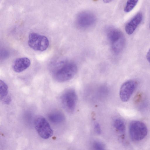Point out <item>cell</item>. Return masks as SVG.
Returning <instances> with one entry per match:
<instances>
[{
    "label": "cell",
    "instance_id": "5b68a950",
    "mask_svg": "<svg viewBox=\"0 0 150 150\" xmlns=\"http://www.w3.org/2000/svg\"><path fill=\"white\" fill-rule=\"evenodd\" d=\"M34 125L39 135L42 138L47 139L53 134V131L46 119L42 116H38L34 121Z\"/></svg>",
    "mask_w": 150,
    "mask_h": 150
},
{
    "label": "cell",
    "instance_id": "ac0fdd59",
    "mask_svg": "<svg viewBox=\"0 0 150 150\" xmlns=\"http://www.w3.org/2000/svg\"><path fill=\"white\" fill-rule=\"evenodd\" d=\"M146 58L148 62L150 64V49L147 52L146 55Z\"/></svg>",
    "mask_w": 150,
    "mask_h": 150
},
{
    "label": "cell",
    "instance_id": "9a60e30c",
    "mask_svg": "<svg viewBox=\"0 0 150 150\" xmlns=\"http://www.w3.org/2000/svg\"><path fill=\"white\" fill-rule=\"evenodd\" d=\"M93 148L96 150H102L105 149V147L104 144L100 142H95L93 143Z\"/></svg>",
    "mask_w": 150,
    "mask_h": 150
},
{
    "label": "cell",
    "instance_id": "7c38bea8",
    "mask_svg": "<svg viewBox=\"0 0 150 150\" xmlns=\"http://www.w3.org/2000/svg\"><path fill=\"white\" fill-rule=\"evenodd\" d=\"M8 94V88L7 84L3 81L0 80V98L1 100L7 96Z\"/></svg>",
    "mask_w": 150,
    "mask_h": 150
},
{
    "label": "cell",
    "instance_id": "7a4b0ae2",
    "mask_svg": "<svg viewBox=\"0 0 150 150\" xmlns=\"http://www.w3.org/2000/svg\"><path fill=\"white\" fill-rule=\"evenodd\" d=\"M107 33L112 51L117 54L120 53L123 50L125 44V39L123 34L120 30L113 28L108 29Z\"/></svg>",
    "mask_w": 150,
    "mask_h": 150
},
{
    "label": "cell",
    "instance_id": "3957f363",
    "mask_svg": "<svg viewBox=\"0 0 150 150\" xmlns=\"http://www.w3.org/2000/svg\"><path fill=\"white\" fill-rule=\"evenodd\" d=\"M148 129L143 122L138 120L132 121L129 126V133L131 139L138 141L144 139L146 136Z\"/></svg>",
    "mask_w": 150,
    "mask_h": 150
},
{
    "label": "cell",
    "instance_id": "d6986e66",
    "mask_svg": "<svg viewBox=\"0 0 150 150\" xmlns=\"http://www.w3.org/2000/svg\"><path fill=\"white\" fill-rule=\"evenodd\" d=\"M113 0H103V2L105 3H108L110 2Z\"/></svg>",
    "mask_w": 150,
    "mask_h": 150
},
{
    "label": "cell",
    "instance_id": "ffe728a7",
    "mask_svg": "<svg viewBox=\"0 0 150 150\" xmlns=\"http://www.w3.org/2000/svg\"><path fill=\"white\" fill-rule=\"evenodd\" d=\"M93 0L94 1H98V0Z\"/></svg>",
    "mask_w": 150,
    "mask_h": 150
},
{
    "label": "cell",
    "instance_id": "5bb4252c",
    "mask_svg": "<svg viewBox=\"0 0 150 150\" xmlns=\"http://www.w3.org/2000/svg\"><path fill=\"white\" fill-rule=\"evenodd\" d=\"M139 0H128L124 8L126 12L131 11L135 7Z\"/></svg>",
    "mask_w": 150,
    "mask_h": 150
},
{
    "label": "cell",
    "instance_id": "277c9868",
    "mask_svg": "<svg viewBox=\"0 0 150 150\" xmlns=\"http://www.w3.org/2000/svg\"><path fill=\"white\" fill-rule=\"evenodd\" d=\"M28 44L33 50L42 52L48 47L49 41L45 36L36 33H32L29 35Z\"/></svg>",
    "mask_w": 150,
    "mask_h": 150
},
{
    "label": "cell",
    "instance_id": "ba28073f",
    "mask_svg": "<svg viewBox=\"0 0 150 150\" xmlns=\"http://www.w3.org/2000/svg\"><path fill=\"white\" fill-rule=\"evenodd\" d=\"M96 21V18L92 13L87 12H82L77 15L76 24L82 29L88 28L92 25Z\"/></svg>",
    "mask_w": 150,
    "mask_h": 150
},
{
    "label": "cell",
    "instance_id": "8fae6325",
    "mask_svg": "<svg viewBox=\"0 0 150 150\" xmlns=\"http://www.w3.org/2000/svg\"><path fill=\"white\" fill-rule=\"evenodd\" d=\"M48 117L50 122L55 124L61 123L65 119L63 114L59 111H55L50 113Z\"/></svg>",
    "mask_w": 150,
    "mask_h": 150
},
{
    "label": "cell",
    "instance_id": "6da1fadb",
    "mask_svg": "<svg viewBox=\"0 0 150 150\" xmlns=\"http://www.w3.org/2000/svg\"><path fill=\"white\" fill-rule=\"evenodd\" d=\"M53 71L54 78L59 82H64L73 78L77 71V67L74 63L66 60L60 61Z\"/></svg>",
    "mask_w": 150,
    "mask_h": 150
},
{
    "label": "cell",
    "instance_id": "30bf717a",
    "mask_svg": "<svg viewBox=\"0 0 150 150\" xmlns=\"http://www.w3.org/2000/svg\"><path fill=\"white\" fill-rule=\"evenodd\" d=\"M143 18L142 14L138 13L127 23L125 26V30L128 35L132 34L141 22Z\"/></svg>",
    "mask_w": 150,
    "mask_h": 150
},
{
    "label": "cell",
    "instance_id": "4fadbf2b",
    "mask_svg": "<svg viewBox=\"0 0 150 150\" xmlns=\"http://www.w3.org/2000/svg\"><path fill=\"white\" fill-rule=\"evenodd\" d=\"M114 125L115 128L120 132L124 133L125 132V125L122 120L120 119H116L114 122Z\"/></svg>",
    "mask_w": 150,
    "mask_h": 150
},
{
    "label": "cell",
    "instance_id": "9c48e42d",
    "mask_svg": "<svg viewBox=\"0 0 150 150\" xmlns=\"http://www.w3.org/2000/svg\"><path fill=\"white\" fill-rule=\"evenodd\" d=\"M30 61L26 57H21L15 59L12 64V68L15 72L20 73L27 69L30 65Z\"/></svg>",
    "mask_w": 150,
    "mask_h": 150
},
{
    "label": "cell",
    "instance_id": "52a82bcc",
    "mask_svg": "<svg viewBox=\"0 0 150 150\" xmlns=\"http://www.w3.org/2000/svg\"><path fill=\"white\" fill-rule=\"evenodd\" d=\"M137 85V82L132 80L125 82L122 85L120 91V96L122 101L126 102L129 100Z\"/></svg>",
    "mask_w": 150,
    "mask_h": 150
},
{
    "label": "cell",
    "instance_id": "2e32d148",
    "mask_svg": "<svg viewBox=\"0 0 150 150\" xmlns=\"http://www.w3.org/2000/svg\"><path fill=\"white\" fill-rule=\"evenodd\" d=\"M94 129L96 133L98 134H100L101 133V129L100 125L96 123L94 125Z\"/></svg>",
    "mask_w": 150,
    "mask_h": 150
},
{
    "label": "cell",
    "instance_id": "8992f818",
    "mask_svg": "<svg viewBox=\"0 0 150 150\" xmlns=\"http://www.w3.org/2000/svg\"><path fill=\"white\" fill-rule=\"evenodd\" d=\"M77 98L75 91L70 89L66 91L62 95L61 101L64 109L68 112H71L75 108Z\"/></svg>",
    "mask_w": 150,
    "mask_h": 150
},
{
    "label": "cell",
    "instance_id": "e0dca14e",
    "mask_svg": "<svg viewBox=\"0 0 150 150\" xmlns=\"http://www.w3.org/2000/svg\"><path fill=\"white\" fill-rule=\"evenodd\" d=\"M1 100L4 103L6 104H9L11 101V97L9 95L3 98Z\"/></svg>",
    "mask_w": 150,
    "mask_h": 150
},
{
    "label": "cell",
    "instance_id": "44dd1931",
    "mask_svg": "<svg viewBox=\"0 0 150 150\" xmlns=\"http://www.w3.org/2000/svg\"><path fill=\"white\" fill-rule=\"evenodd\" d=\"M149 28L150 29V23H149Z\"/></svg>",
    "mask_w": 150,
    "mask_h": 150
}]
</instances>
